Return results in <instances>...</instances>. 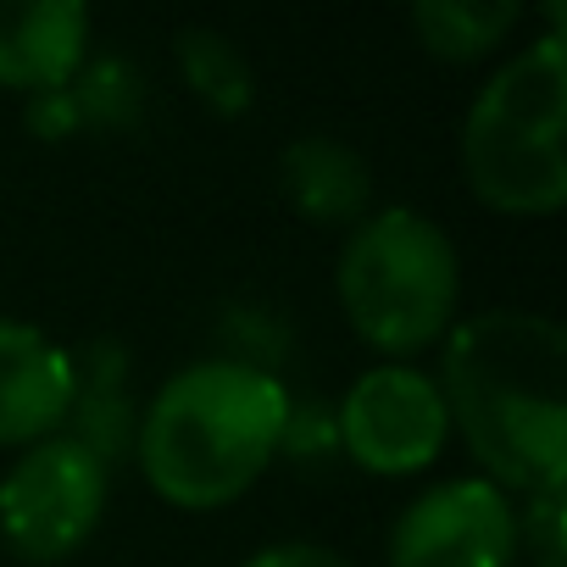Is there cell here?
Returning <instances> with one entry per match:
<instances>
[{
  "mask_svg": "<svg viewBox=\"0 0 567 567\" xmlns=\"http://www.w3.org/2000/svg\"><path fill=\"white\" fill-rule=\"evenodd\" d=\"M434 384L489 484L534 495L567 478V329L556 318L517 307L462 318Z\"/></svg>",
  "mask_w": 567,
  "mask_h": 567,
  "instance_id": "6da1fadb",
  "label": "cell"
},
{
  "mask_svg": "<svg viewBox=\"0 0 567 567\" xmlns=\"http://www.w3.org/2000/svg\"><path fill=\"white\" fill-rule=\"evenodd\" d=\"M290 412V390L256 362H189L140 417V473L167 506L217 512L284 451Z\"/></svg>",
  "mask_w": 567,
  "mask_h": 567,
  "instance_id": "7a4b0ae2",
  "label": "cell"
},
{
  "mask_svg": "<svg viewBox=\"0 0 567 567\" xmlns=\"http://www.w3.org/2000/svg\"><path fill=\"white\" fill-rule=\"evenodd\" d=\"M567 51L561 34L523 45L467 106L462 178L506 217H550L567 200Z\"/></svg>",
  "mask_w": 567,
  "mask_h": 567,
  "instance_id": "3957f363",
  "label": "cell"
},
{
  "mask_svg": "<svg viewBox=\"0 0 567 567\" xmlns=\"http://www.w3.org/2000/svg\"><path fill=\"white\" fill-rule=\"evenodd\" d=\"M334 290L351 329L373 351L412 357L451 334L462 301V261L434 217H423L417 206H384L346 234Z\"/></svg>",
  "mask_w": 567,
  "mask_h": 567,
  "instance_id": "277c9868",
  "label": "cell"
},
{
  "mask_svg": "<svg viewBox=\"0 0 567 567\" xmlns=\"http://www.w3.org/2000/svg\"><path fill=\"white\" fill-rule=\"evenodd\" d=\"M106 517V456L84 434L29 445L0 478V539L23 561L73 556Z\"/></svg>",
  "mask_w": 567,
  "mask_h": 567,
  "instance_id": "5b68a950",
  "label": "cell"
},
{
  "mask_svg": "<svg viewBox=\"0 0 567 567\" xmlns=\"http://www.w3.org/2000/svg\"><path fill=\"white\" fill-rule=\"evenodd\" d=\"M451 440V412L440 384L412 362L368 368L340 401V445L362 473L406 478L440 462Z\"/></svg>",
  "mask_w": 567,
  "mask_h": 567,
  "instance_id": "8992f818",
  "label": "cell"
},
{
  "mask_svg": "<svg viewBox=\"0 0 567 567\" xmlns=\"http://www.w3.org/2000/svg\"><path fill=\"white\" fill-rule=\"evenodd\" d=\"M517 506L489 478H445L406 501L390 528V567H512Z\"/></svg>",
  "mask_w": 567,
  "mask_h": 567,
  "instance_id": "52a82bcc",
  "label": "cell"
},
{
  "mask_svg": "<svg viewBox=\"0 0 567 567\" xmlns=\"http://www.w3.org/2000/svg\"><path fill=\"white\" fill-rule=\"evenodd\" d=\"M79 362L34 323L0 318V445H40L79 406Z\"/></svg>",
  "mask_w": 567,
  "mask_h": 567,
  "instance_id": "ba28073f",
  "label": "cell"
},
{
  "mask_svg": "<svg viewBox=\"0 0 567 567\" xmlns=\"http://www.w3.org/2000/svg\"><path fill=\"white\" fill-rule=\"evenodd\" d=\"M90 62L84 0H0V90L56 95Z\"/></svg>",
  "mask_w": 567,
  "mask_h": 567,
  "instance_id": "9c48e42d",
  "label": "cell"
},
{
  "mask_svg": "<svg viewBox=\"0 0 567 567\" xmlns=\"http://www.w3.org/2000/svg\"><path fill=\"white\" fill-rule=\"evenodd\" d=\"M278 184H284V195H290V206L318 228H346V223L357 228L368 217V200H373L368 162L351 145L329 140V134H307L296 145H284Z\"/></svg>",
  "mask_w": 567,
  "mask_h": 567,
  "instance_id": "30bf717a",
  "label": "cell"
},
{
  "mask_svg": "<svg viewBox=\"0 0 567 567\" xmlns=\"http://www.w3.org/2000/svg\"><path fill=\"white\" fill-rule=\"evenodd\" d=\"M517 23H523L517 0H423V7L412 12V29H417L423 51L440 56V62H478Z\"/></svg>",
  "mask_w": 567,
  "mask_h": 567,
  "instance_id": "8fae6325",
  "label": "cell"
},
{
  "mask_svg": "<svg viewBox=\"0 0 567 567\" xmlns=\"http://www.w3.org/2000/svg\"><path fill=\"white\" fill-rule=\"evenodd\" d=\"M178 68L195 90L200 106H212L217 117H245L256 101V73L245 62V51L217 34V29H184L178 34Z\"/></svg>",
  "mask_w": 567,
  "mask_h": 567,
  "instance_id": "7c38bea8",
  "label": "cell"
},
{
  "mask_svg": "<svg viewBox=\"0 0 567 567\" xmlns=\"http://www.w3.org/2000/svg\"><path fill=\"white\" fill-rule=\"evenodd\" d=\"M567 484V478H561ZM561 484H545L528 495L523 517H517V550H534L539 567H561L567 561V517H561Z\"/></svg>",
  "mask_w": 567,
  "mask_h": 567,
  "instance_id": "4fadbf2b",
  "label": "cell"
},
{
  "mask_svg": "<svg viewBox=\"0 0 567 567\" xmlns=\"http://www.w3.org/2000/svg\"><path fill=\"white\" fill-rule=\"evenodd\" d=\"M239 567H351V561L329 545H312V539H284V545H267V550L245 556Z\"/></svg>",
  "mask_w": 567,
  "mask_h": 567,
  "instance_id": "5bb4252c",
  "label": "cell"
}]
</instances>
